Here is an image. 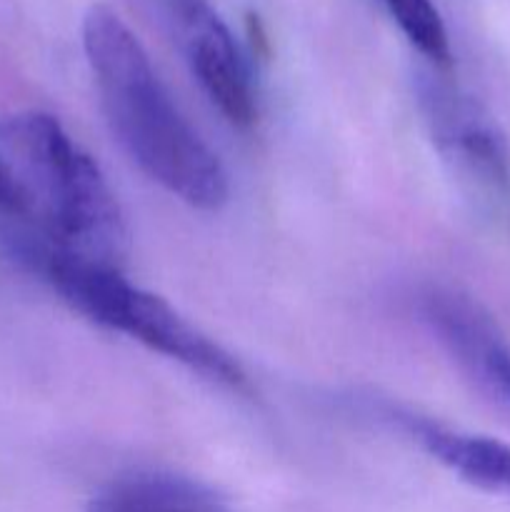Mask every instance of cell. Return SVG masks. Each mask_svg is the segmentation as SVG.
Segmentation results:
<instances>
[{"mask_svg": "<svg viewBox=\"0 0 510 512\" xmlns=\"http://www.w3.org/2000/svg\"><path fill=\"white\" fill-rule=\"evenodd\" d=\"M83 48L105 120L130 160L190 208H223L230 195L223 163L180 113L123 18L93 5L83 20Z\"/></svg>", "mask_w": 510, "mask_h": 512, "instance_id": "6da1fadb", "label": "cell"}, {"mask_svg": "<svg viewBox=\"0 0 510 512\" xmlns=\"http://www.w3.org/2000/svg\"><path fill=\"white\" fill-rule=\"evenodd\" d=\"M0 158L28 198L35 220L88 263L123 268L128 225L98 163L40 110L0 120Z\"/></svg>", "mask_w": 510, "mask_h": 512, "instance_id": "7a4b0ae2", "label": "cell"}, {"mask_svg": "<svg viewBox=\"0 0 510 512\" xmlns=\"http://www.w3.org/2000/svg\"><path fill=\"white\" fill-rule=\"evenodd\" d=\"M23 268L100 328L138 340L153 353L185 365L220 388L250 393L243 365L228 350L193 328L163 298L128 283L120 270L88 263L55 240L38 245L25 258Z\"/></svg>", "mask_w": 510, "mask_h": 512, "instance_id": "3957f363", "label": "cell"}, {"mask_svg": "<svg viewBox=\"0 0 510 512\" xmlns=\"http://www.w3.org/2000/svg\"><path fill=\"white\" fill-rule=\"evenodd\" d=\"M415 95L435 150L465 193L488 213L510 218V150L488 110L438 75L420 73Z\"/></svg>", "mask_w": 510, "mask_h": 512, "instance_id": "277c9868", "label": "cell"}, {"mask_svg": "<svg viewBox=\"0 0 510 512\" xmlns=\"http://www.w3.org/2000/svg\"><path fill=\"white\" fill-rule=\"evenodd\" d=\"M415 308L460 373L510 415V345L483 305L453 288L428 285Z\"/></svg>", "mask_w": 510, "mask_h": 512, "instance_id": "5b68a950", "label": "cell"}, {"mask_svg": "<svg viewBox=\"0 0 510 512\" xmlns=\"http://www.w3.org/2000/svg\"><path fill=\"white\" fill-rule=\"evenodd\" d=\"M170 13L190 70L213 108L233 128H250L258 105L250 73L228 25L205 0H170Z\"/></svg>", "mask_w": 510, "mask_h": 512, "instance_id": "8992f818", "label": "cell"}, {"mask_svg": "<svg viewBox=\"0 0 510 512\" xmlns=\"http://www.w3.org/2000/svg\"><path fill=\"white\" fill-rule=\"evenodd\" d=\"M400 428L460 480L485 493L510 498V445L483 435L460 433L433 420L395 413Z\"/></svg>", "mask_w": 510, "mask_h": 512, "instance_id": "52a82bcc", "label": "cell"}, {"mask_svg": "<svg viewBox=\"0 0 510 512\" xmlns=\"http://www.w3.org/2000/svg\"><path fill=\"white\" fill-rule=\"evenodd\" d=\"M88 512H228L205 485L183 475L135 473L105 485Z\"/></svg>", "mask_w": 510, "mask_h": 512, "instance_id": "ba28073f", "label": "cell"}, {"mask_svg": "<svg viewBox=\"0 0 510 512\" xmlns=\"http://www.w3.org/2000/svg\"><path fill=\"white\" fill-rule=\"evenodd\" d=\"M383 3L405 38L410 40V45L433 68L450 70L453 50H450L448 30H445L438 8L430 0H383Z\"/></svg>", "mask_w": 510, "mask_h": 512, "instance_id": "9c48e42d", "label": "cell"}, {"mask_svg": "<svg viewBox=\"0 0 510 512\" xmlns=\"http://www.w3.org/2000/svg\"><path fill=\"white\" fill-rule=\"evenodd\" d=\"M35 220L33 210H30L28 198L20 190L18 180L10 173L8 163L0 158V228H8V225L18 223H30Z\"/></svg>", "mask_w": 510, "mask_h": 512, "instance_id": "30bf717a", "label": "cell"}]
</instances>
